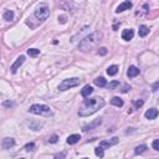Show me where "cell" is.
<instances>
[{"label": "cell", "instance_id": "obj_1", "mask_svg": "<svg viewBox=\"0 0 159 159\" xmlns=\"http://www.w3.org/2000/svg\"><path fill=\"white\" fill-rule=\"evenodd\" d=\"M104 106V99L101 97H94L89 99H84V102L82 104V107L80 108L78 114L81 117H87L93 113H96L98 109H101Z\"/></svg>", "mask_w": 159, "mask_h": 159}, {"label": "cell", "instance_id": "obj_2", "mask_svg": "<svg viewBox=\"0 0 159 159\" xmlns=\"http://www.w3.org/2000/svg\"><path fill=\"white\" fill-rule=\"evenodd\" d=\"M98 40H99V33H92V34H89L88 36H86V38L80 42L78 49L81 51H88V50H91L92 47L97 44Z\"/></svg>", "mask_w": 159, "mask_h": 159}, {"label": "cell", "instance_id": "obj_3", "mask_svg": "<svg viewBox=\"0 0 159 159\" xmlns=\"http://www.w3.org/2000/svg\"><path fill=\"white\" fill-rule=\"evenodd\" d=\"M80 83H81V80L77 78V77L67 78V80H63V81L60 83L59 89H60V91H67V89H70L72 87L80 86Z\"/></svg>", "mask_w": 159, "mask_h": 159}, {"label": "cell", "instance_id": "obj_4", "mask_svg": "<svg viewBox=\"0 0 159 159\" xmlns=\"http://www.w3.org/2000/svg\"><path fill=\"white\" fill-rule=\"evenodd\" d=\"M29 112L30 113H34V114H40V116H46V114H50L51 113V108L46 104H34L29 108Z\"/></svg>", "mask_w": 159, "mask_h": 159}, {"label": "cell", "instance_id": "obj_5", "mask_svg": "<svg viewBox=\"0 0 159 159\" xmlns=\"http://www.w3.org/2000/svg\"><path fill=\"white\" fill-rule=\"evenodd\" d=\"M49 15H50V9L47 8L46 5H44V6H40V8L35 11V16H36V19L40 20V21L46 20L47 18H49Z\"/></svg>", "mask_w": 159, "mask_h": 159}, {"label": "cell", "instance_id": "obj_6", "mask_svg": "<svg viewBox=\"0 0 159 159\" xmlns=\"http://www.w3.org/2000/svg\"><path fill=\"white\" fill-rule=\"evenodd\" d=\"M24 61H25V56H19L18 59H16V61H15V62L13 63V65H11V67H10V70H11V72H13V73L16 72V71H18V68H19L21 65H23V63H24Z\"/></svg>", "mask_w": 159, "mask_h": 159}, {"label": "cell", "instance_id": "obj_7", "mask_svg": "<svg viewBox=\"0 0 159 159\" xmlns=\"http://www.w3.org/2000/svg\"><path fill=\"white\" fill-rule=\"evenodd\" d=\"M133 5H132L131 1H123L122 4H119L117 9H116V13H122V11H126V10H129Z\"/></svg>", "mask_w": 159, "mask_h": 159}, {"label": "cell", "instance_id": "obj_8", "mask_svg": "<svg viewBox=\"0 0 159 159\" xmlns=\"http://www.w3.org/2000/svg\"><path fill=\"white\" fill-rule=\"evenodd\" d=\"M118 143V138H112V141H102L99 143V147H102L103 149H107V148H109L111 146H113V144H117Z\"/></svg>", "mask_w": 159, "mask_h": 159}, {"label": "cell", "instance_id": "obj_9", "mask_svg": "<svg viewBox=\"0 0 159 159\" xmlns=\"http://www.w3.org/2000/svg\"><path fill=\"white\" fill-rule=\"evenodd\" d=\"M134 36V31L132 29H127V30H123V33H122V39L126 40V41H129L133 39Z\"/></svg>", "mask_w": 159, "mask_h": 159}, {"label": "cell", "instance_id": "obj_10", "mask_svg": "<svg viewBox=\"0 0 159 159\" xmlns=\"http://www.w3.org/2000/svg\"><path fill=\"white\" fill-rule=\"evenodd\" d=\"M158 114H159V112H158V109H155V108H150V109H148L147 112H146V118L147 119H155L157 117H158Z\"/></svg>", "mask_w": 159, "mask_h": 159}, {"label": "cell", "instance_id": "obj_11", "mask_svg": "<svg viewBox=\"0 0 159 159\" xmlns=\"http://www.w3.org/2000/svg\"><path fill=\"white\" fill-rule=\"evenodd\" d=\"M138 75H139V68L136 67V66H129L128 71H127V76L131 77V78H133V77L138 76Z\"/></svg>", "mask_w": 159, "mask_h": 159}, {"label": "cell", "instance_id": "obj_12", "mask_svg": "<svg viewBox=\"0 0 159 159\" xmlns=\"http://www.w3.org/2000/svg\"><path fill=\"white\" fill-rule=\"evenodd\" d=\"M99 124H101V119H96V121H93L92 123L83 126V131H84V132L91 131V129H93V128H96V127H97V126H99Z\"/></svg>", "mask_w": 159, "mask_h": 159}, {"label": "cell", "instance_id": "obj_13", "mask_svg": "<svg viewBox=\"0 0 159 159\" xmlns=\"http://www.w3.org/2000/svg\"><path fill=\"white\" fill-rule=\"evenodd\" d=\"M14 144H15V141L13 138H5L3 141V148L4 149H9V148H11Z\"/></svg>", "mask_w": 159, "mask_h": 159}, {"label": "cell", "instance_id": "obj_14", "mask_svg": "<svg viewBox=\"0 0 159 159\" xmlns=\"http://www.w3.org/2000/svg\"><path fill=\"white\" fill-rule=\"evenodd\" d=\"M80 139H81L80 134H71V136H68V138H67V144H76Z\"/></svg>", "mask_w": 159, "mask_h": 159}, {"label": "cell", "instance_id": "obj_15", "mask_svg": "<svg viewBox=\"0 0 159 159\" xmlns=\"http://www.w3.org/2000/svg\"><path fill=\"white\" fill-rule=\"evenodd\" d=\"M92 92H93V88H92L91 86H89V84H86V86L83 87V89L81 91V94H82L83 97H88Z\"/></svg>", "mask_w": 159, "mask_h": 159}, {"label": "cell", "instance_id": "obj_16", "mask_svg": "<svg viewBox=\"0 0 159 159\" xmlns=\"http://www.w3.org/2000/svg\"><path fill=\"white\" fill-rule=\"evenodd\" d=\"M93 82L96 86L98 87H104V86H107V82H106V80L103 77H97V78H94L93 80Z\"/></svg>", "mask_w": 159, "mask_h": 159}, {"label": "cell", "instance_id": "obj_17", "mask_svg": "<svg viewBox=\"0 0 159 159\" xmlns=\"http://www.w3.org/2000/svg\"><path fill=\"white\" fill-rule=\"evenodd\" d=\"M148 34H149V28H148V26H146V25L139 26V36L141 38H146Z\"/></svg>", "mask_w": 159, "mask_h": 159}, {"label": "cell", "instance_id": "obj_18", "mask_svg": "<svg viewBox=\"0 0 159 159\" xmlns=\"http://www.w3.org/2000/svg\"><path fill=\"white\" fill-rule=\"evenodd\" d=\"M111 103H112L113 106H116V107H122V106H123V101H122L119 97H113L112 99H111Z\"/></svg>", "mask_w": 159, "mask_h": 159}, {"label": "cell", "instance_id": "obj_19", "mask_svg": "<svg viewBox=\"0 0 159 159\" xmlns=\"http://www.w3.org/2000/svg\"><path fill=\"white\" fill-rule=\"evenodd\" d=\"M117 72H118V66H116V65H112L107 68V73L109 76H114Z\"/></svg>", "mask_w": 159, "mask_h": 159}, {"label": "cell", "instance_id": "obj_20", "mask_svg": "<svg viewBox=\"0 0 159 159\" xmlns=\"http://www.w3.org/2000/svg\"><path fill=\"white\" fill-rule=\"evenodd\" d=\"M13 19H14V13L11 11V10H6V11L4 13V20L11 21Z\"/></svg>", "mask_w": 159, "mask_h": 159}, {"label": "cell", "instance_id": "obj_21", "mask_svg": "<svg viewBox=\"0 0 159 159\" xmlns=\"http://www.w3.org/2000/svg\"><path fill=\"white\" fill-rule=\"evenodd\" d=\"M28 55L35 57V56L40 55V50H38V49H29V50H28Z\"/></svg>", "mask_w": 159, "mask_h": 159}, {"label": "cell", "instance_id": "obj_22", "mask_svg": "<svg viewBox=\"0 0 159 159\" xmlns=\"http://www.w3.org/2000/svg\"><path fill=\"white\" fill-rule=\"evenodd\" d=\"M147 150V147L146 146H138L136 148V150H134V153L136 154H142V153H144Z\"/></svg>", "mask_w": 159, "mask_h": 159}, {"label": "cell", "instance_id": "obj_23", "mask_svg": "<svg viewBox=\"0 0 159 159\" xmlns=\"http://www.w3.org/2000/svg\"><path fill=\"white\" fill-rule=\"evenodd\" d=\"M94 153H96V155H97V157H99V158H102V157L104 155V153H103V148H102V147H99V146L96 148V149H94Z\"/></svg>", "mask_w": 159, "mask_h": 159}, {"label": "cell", "instance_id": "obj_24", "mask_svg": "<svg viewBox=\"0 0 159 159\" xmlns=\"http://www.w3.org/2000/svg\"><path fill=\"white\" fill-rule=\"evenodd\" d=\"M118 86H119V82H118V81H112V82H109V83L107 84V88H108V89H113V88L118 87Z\"/></svg>", "mask_w": 159, "mask_h": 159}, {"label": "cell", "instance_id": "obj_25", "mask_svg": "<svg viewBox=\"0 0 159 159\" xmlns=\"http://www.w3.org/2000/svg\"><path fill=\"white\" fill-rule=\"evenodd\" d=\"M34 148H35V144H34V143H28V144L25 146V150H26V152H33V150H34Z\"/></svg>", "mask_w": 159, "mask_h": 159}, {"label": "cell", "instance_id": "obj_26", "mask_svg": "<svg viewBox=\"0 0 159 159\" xmlns=\"http://www.w3.org/2000/svg\"><path fill=\"white\" fill-rule=\"evenodd\" d=\"M106 54H107V49H106V47H99L98 49V55L104 56Z\"/></svg>", "mask_w": 159, "mask_h": 159}, {"label": "cell", "instance_id": "obj_27", "mask_svg": "<svg viewBox=\"0 0 159 159\" xmlns=\"http://www.w3.org/2000/svg\"><path fill=\"white\" fill-rule=\"evenodd\" d=\"M153 148H154L155 150H159V139H155L154 142H153Z\"/></svg>", "mask_w": 159, "mask_h": 159}, {"label": "cell", "instance_id": "obj_28", "mask_svg": "<svg viewBox=\"0 0 159 159\" xmlns=\"http://www.w3.org/2000/svg\"><path fill=\"white\" fill-rule=\"evenodd\" d=\"M143 103H144V102H143L142 99H138V101H136V102H134V106L137 108H139V107H142V106H143Z\"/></svg>", "mask_w": 159, "mask_h": 159}, {"label": "cell", "instance_id": "obj_29", "mask_svg": "<svg viewBox=\"0 0 159 159\" xmlns=\"http://www.w3.org/2000/svg\"><path fill=\"white\" fill-rule=\"evenodd\" d=\"M49 142H50V143H56V142H57V136H52L51 138L49 139Z\"/></svg>", "mask_w": 159, "mask_h": 159}, {"label": "cell", "instance_id": "obj_30", "mask_svg": "<svg viewBox=\"0 0 159 159\" xmlns=\"http://www.w3.org/2000/svg\"><path fill=\"white\" fill-rule=\"evenodd\" d=\"M128 89H131V86H128V84H126V86L123 87V89H122V92H127Z\"/></svg>", "mask_w": 159, "mask_h": 159}, {"label": "cell", "instance_id": "obj_31", "mask_svg": "<svg viewBox=\"0 0 159 159\" xmlns=\"http://www.w3.org/2000/svg\"><path fill=\"white\" fill-rule=\"evenodd\" d=\"M158 88H159V82H157V83L154 84V86H153V91H154V92H155V91H157V89H158Z\"/></svg>", "mask_w": 159, "mask_h": 159}, {"label": "cell", "instance_id": "obj_32", "mask_svg": "<svg viewBox=\"0 0 159 159\" xmlns=\"http://www.w3.org/2000/svg\"><path fill=\"white\" fill-rule=\"evenodd\" d=\"M59 19H61V23H62V24H63V23H66V20H65L66 18H65V16H61V18H59Z\"/></svg>", "mask_w": 159, "mask_h": 159}, {"label": "cell", "instance_id": "obj_33", "mask_svg": "<svg viewBox=\"0 0 159 159\" xmlns=\"http://www.w3.org/2000/svg\"><path fill=\"white\" fill-rule=\"evenodd\" d=\"M158 103H159V99H158Z\"/></svg>", "mask_w": 159, "mask_h": 159}]
</instances>
